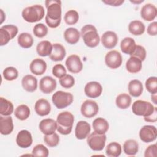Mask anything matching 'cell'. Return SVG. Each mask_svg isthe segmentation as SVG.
Segmentation results:
<instances>
[{"mask_svg":"<svg viewBox=\"0 0 157 157\" xmlns=\"http://www.w3.org/2000/svg\"><path fill=\"white\" fill-rule=\"evenodd\" d=\"M47 8L45 22L51 28H57L61 21V1L59 0H47L45 1Z\"/></svg>","mask_w":157,"mask_h":157,"instance_id":"cell-1","label":"cell"},{"mask_svg":"<svg viewBox=\"0 0 157 157\" xmlns=\"http://www.w3.org/2000/svg\"><path fill=\"white\" fill-rule=\"evenodd\" d=\"M80 36L85 44L90 48L97 47L100 42V37L97 29L92 25H86L81 29Z\"/></svg>","mask_w":157,"mask_h":157,"instance_id":"cell-2","label":"cell"},{"mask_svg":"<svg viewBox=\"0 0 157 157\" xmlns=\"http://www.w3.org/2000/svg\"><path fill=\"white\" fill-rule=\"evenodd\" d=\"M74 117L72 113L64 111L59 113L56 118L57 131L61 134H69L72 129Z\"/></svg>","mask_w":157,"mask_h":157,"instance_id":"cell-3","label":"cell"},{"mask_svg":"<svg viewBox=\"0 0 157 157\" xmlns=\"http://www.w3.org/2000/svg\"><path fill=\"white\" fill-rule=\"evenodd\" d=\"M23 18L27 22L35 23L41 20L45 15V10L42 6L35 4L25 8L21 12Z\"/></svg>","mask_w":157,"mask_h":157,"instance_id":"cell-4","label":"cell"},{"mask_svg":"<svg viewBox=\"0 0 157 157\" xmlns=\"http://www.w3.org/2000/svg\"><path fill=\"white\" fill-rule=\"evenodd\" d=\"M156 107L147 101L137 100L132 104V111L134 114L137 116L148 117L151 115Z\"/></svg>","mask_w":157,"mask_h":157,"instance_id":"cell-5","label":"cell"},{"mask_svg":"<svg viewBox=\"0 0 157 157\" xmlns=\"http://www.w3.org/2000/svg\"><path fill=\"white\" fill-rule=\"evenodd\" d=\"M74 100L73 95L69 92L58 91L52 97V101L55 107L59 109L66 108L70 105Z\"/></svg>","mask_w":157,"mask_h":157,"instance_id":"cell-6","label":"cell"},{"mask_svg":"<svg viewBox=\"0 0 157 157\" xmlns=\"http://www.w3.org/2000/svg\"><path fill=\"white\" fill-rule=\"evenodd\" d=\"M87 144L89 147L94 151H101L105 145L106 135L99 134L95 131L87 136Z\"/></svg>","mask_w":157,"mask_h":157,"instance_id":"cell-7","label":"cell"},{"mask_svg":"<svg viewBox=\"0 0 157 157\" xmlns=\"http://www.w3.org/2000/svg\"><path fill=\"white\" fill-rule=\"evenodd\" d=\"M18 29L13 25H4L0 28V45H6L17 34Z\"/></svg>","mask_w":157,"mask_h":157,"instance_id":"cell-8","label":"cell"},{"mask_svg":"<svg viewBox=\"0 0 157 157\" xmlns=\"http://www.w3.org/2000/svg\"><path fill=\"white\" fill-rule=\"evenodd\" d=\"M122 56L117 50H110L105 56V63L110 69H117L122 64Z\"/></svg>","mask_w":157,"mask_h":157,"instance_id":"cell-9","label":"cell"},{"mask_svg":"<svg viewBox=\"0 0 157 157\" xmlns=\"http://www.w3.org/2000/svg\"><path fill=\"white\" fill-rule=\"evenodd\" d=\"M99 111V106L96 102L93 100L87 99L85 101L80 108V112L83 116L86 118H92L97 115Z\"/></svg>","mask_w":157,"mask_h":157,"instance_id":"cell-10","label":"cell"},{"mask_svg":"<svg viewBox=\"0 0 157 157\" xmlns=\"http://www.w3.org/2000/svg\"><path fill=\"white\" fill-rule=\"evenodd\" d=\"M139 135L142 142L145 143L151 142L156 139V128L153 125H145L140 129Z\"/></svg>","mask_w":157,"mask_h":157,"instance_id":"cell-11","label":"cell"},{"mask_svg":"<svg viewBox=\"0 0 157 157\" xmlns=\"http://www.w3.org/2000/svg\"><path fill=\"white\" fill-rule=\"evenodd\" d=\"M67 70L72 73L77 74L83 69V64L80 56L77 55H69L65 62Z\"/></svg>","mask_w":157,"mask_h":157,"instance_id":"cell-12","label":"cell"},{"mask_svg":"<svg viewBox=\"0 0 157 157\" xmlns=\"http://www.w3.org/2000/svg\"><path fill=\"white\" fill-rule=\"evenodd\" d=\"M86 96L90 98H96L101 96L102 92V85L98 82L92 81L87 83L84 88Z\"/></svg>","mask_w":157,"mask_h":157,"instance_id":"cell-13","label":"cell"},{"mask_svg":"<svg viewBox=\"0 0 157 157\" xmlns=\"http://www.w3.org/2000/svg\"><path fill=\"white\" fill-rule=\"evenodd\" d=\"M16 142L20 148H26L29 147L33 143V137L31 132L26 129L19 131L16 137Z\"/></svg>","mask_w":157,"mask_h":157,"instance_id":"cell-14","label":"cell"},{"mask_svg":"<svg viewBox=\"0 0 157 157\" xmlns=\"http://www.w3.org/2000/svg\"><path fill=\"white\" fill-rule=\"evenodd\" d=\"M56 81L50 76H45L39 82V89L43 93H51L56 89Z\"/></svg>","mask_w":157,"mask_h":157,"instance_id":"cell-15","label":"cell"},{"mask_svg":"<svg viewBox=\"0 0 157 157\" xmlns=\"http://www.w3.org/2000/svg\"><path fill=\"white\" fill-rule=\"evenodd\" d=\"M101 42L103 46L108 49L114 48L118 43V37L117 34L112 31H105L101 37Z\"/></svg>","mask_w":157,"mask_h":157,"instance_id":"cell-16","label":"cell"},{"mask_svg":"<svg viewBox=\"0 0 157 157\" xmlns=\"http://www.w3.org/2000/svg\"><path fill=\"white\" fill-rule=\"evenodd\" d=\"M40 131L45 135L53 134L57 129L56 121L52 118H45L42 120L39 124Z\"/></svg>","mask_w":157,"mask_h":157,"instance_id":"cell-17","label":"cell"},{"mask_svg":"<svg viewBox=\"0 0 157 157\" xmlns=\"http://www.w3.org/2000/svg\"><path fill=\"white\" fill-rule=\"evenodd\" d=\"M156 15L157 9L155 5L147 3L142 6L140 10V16L143 20L151 21L156 18Z\"/></svg>","mask_w":157,"mask_h":157,"instance_id":"cell-18","label":"cell"},{"mask_svg":"<svg viewBox=\"0 0 157 157\" xmlns=\"http://www.w3.org/2000/svg\"><path fill=\"white\" fill-rule=\"evenodd\" d=\"M91 131L90 124L86 121H79L75 126V135L77 139L82 140L87 137Z\"/></svg>","mask_w":157,"mask_h":157,"instance_id":"cell-19","label":"cell"},{"mask_svg":"<svg viewBox=\"0 0 157 157\" xmlns=\"http://www.w3.org/2000/svg\"><path fill=\"white\" fill-rule=\"evenodd\" d=\"M34 110L38 115L41 117L46 116L48 115L51 111V105L47 99L41 98L36 102Z\"/></svg>","mask_w":157,"mask_h":157,"instance_id":"cell-20","label":"cell"},{"mask_svg":"<svg viewBox=\"0 0 157 157\" xmlns=\"http://www.w3.org/2000/svg\"><path fill=\"white\" fill-rule=\"evenodd\" d=\"M13 123L12 117L0 116V132L2 135H9L13 130Z\"/></svg>","mask_w":157,"mask_h":157,"instance_id":"cell-21","label":"cell"},{"mask_svg":"<svg viewBox=\"0 0 157 157\" xmlns=\"http://www.w3.org/2000/svg\"><path fill=\"white\" fill-rule=\"evenodd\" d=\"M29 69L33 74L36 75H42L47 69L46 62L42 59L36 58L31 62Z\"/></svg>","mask_w":157,"mask_h":157,"instance_id":"cell-22","label":"cell"},{"mask_svg":"<svg viewBox=\"0 0 157 157\" xmlns=\"http://www.w3.org/2000/svg\"><path fill=\"white\" fill-rule=\"evenodd\" d=\"M21 85L26 91L34 92L37 88V79L33 75H26L22 78Z\"/></svg>","mask_w":157,"mask_h":157,"instance_id":"cell-23","label":"cell"},{"mask_svg":"<svg viewBox=\"0 0 157 157\" xmlns=\"http://www.w3.org/2000/svg\"><path fill=\"white\" fill-rule=\"evenodd\" d=\"M66 50L64 46L58 43L53 44V48L49 58L53 61H61L66 56Z\"/></svg>","mask_w":157,"mask_h":157,"instance_id":"cell-24","label":"cell"},{"mask_svg":"<svg viewBox=\"0 0 157 157\" xmlns=\"http://www.w3.org/2000/svg\"><path fill=\"white\" fill-rule=\"evenodd\" d=\"M80 33L75 28H67L64 33V38L69 44H75L80 39Z\"/></svg>","mask_w":157,"mask_h":157,"instance_id":"cell-25","label":"cell"},{"mask_svg":"<svg viewBox=\"0 0 157 157\" xmlns=\"http://www.w3.org/2000/svg\"><path fill=\"white\" fill-rule=\"evenodd\" d=\"M136 47L135 40L132 37H124L120 43V48L123 53L131 55Z\"/></svg>","mask_w":157,"mask_h":157,"instance_id":"cell-26","label":"cell"},{"mask_svg":"<svg viewBox=\"0 0 157 157\" xmlns=\"http://www.w3.org/2000/svg\"><path fill=\"white\" fill-rule=\"evenodd\" d=\"M142 61L139 58L131 56L126 63L127 71L131 74H136L140 72L142 67Z\"/></svg>","mask_w":157,"mask_h":157,"instance_id":"cell-27","label":"cell"},{"mask_svg":"<svg viewBox=\"0 0 157 157\" xmlns=\"http://www.w3.org/2000/svg\"><path fill=\"white\" fill-rule=\"evenodd\" d=\"M128 91L129 94L133 97L140 96L143 92L142 82L137 79L131 80L128 83Z\"/></svg>","mask_w":157,"mask_h":157,"instance_id":"cell-28","label":"cell"},{"mask_svg":"<svg viewBox=\"0 0 157 157\" xmlns=\"http://www.w3.org/2000/svg\"><path fill=\"white\" fill-rule=\"evenodd\" d=\"M92 126L94 131L99 134H105L109 128L108 121L101 117L94 119L93 121Z\"/></svg>","mask_w":157,"mask_h":157,"instance_id":"cell-29","label":"cell"},{"mask_svg":"<svg viewBox=\"0 0 157 157\" xmlns=\"http://www.w3.org/2000/svg\"><path fill=\"white\" fill-rule=\"evenodd\" d=\"M53 44L48 40H42L38 43L36 47V52L40 56H49L52 51Z\"/></svg>","mask_w":157,"mask_h":157,"instance_id":"cell-30","label":"cell"},{"mask_svg":"<svg viewBox=\"0 0 157 157\" xmlns=\"http://www.w3.org/2000/svg\"><path fill=\"white\" fill-rule=\"evenodd\" d=\"M123 151L128 156H134L139 151V144L134 139H128L123 144Z\"/></svg>","mask_w":157,"mask_h":157,"instance_id":"cell-31","label":"cell"},{"mask_svg":"<svg viewBox=\"0 0 157 157\" xmlns=\"http://www.w3.org/2000/svg\"><path fill=\"white\" fill-rule=\"evenodd\" d=\"M144 24L140 20H133L128 25L129 33L134 36H140L145 32Z\"/></svg>","mask_w":157,"mask_h":157,"instance_id":"cell-32","label":"cell"},{"mask_svg":"<svg viewBox=\"0 0 157 157\" xmlns=\"http://www.w3.org/2000/svg\"><path fill=\"white\" fill-rule=\"evenodd\" d=\"M17 42L21 47L23 48H29L32 47L34 39L29 33H22L18 35Z\"/></svg>","mask_w":157,"mask_h":157,"instance_id":"cell-33","label":"cell"},{"mask_svg":"<svg viewBox=\"0 0 157 157\" xmlns=\"http://www.w3.org/2000/svg\"><path fill=\"white\" fill-rule=\"evenodd\" d=\"M13 105L10 101L3 97L0 98V114L3 116L10 115L13 112Z\"/></svg>","mask_w":157,"mask_h":157,"instance_id":"cell-34","label":"cell"},{"mask_svg":"<svg viewBox=\"0 0 157 157\" xmlns=\"http://www.w3.org/2000/svg\"><path fill=\"white\" fill-rule=\"evenodd\" d=\"M131 98L128 94L121 93L116 98L115 104L118 108L121 109H126L131 105Z\"/></svg>","mask_w":157,"mask_h":157,"instance_id":"cell-35","label":"cell"},{"mask_svg":"<svg viewBox=\"0 0 157 157\" xmlns=\"http://www.w3.org/2000/svg\"><path fill=\"white\" fill-rule=\"evenodd\" d=\"M106 155L110 157H118L121 153V146L117 142H110L105 149Z\"/></svg>","mask_w":157,"mask_h":157,"instance_id":"cell-36","label":"cell"},{"mask_svg":"<svg viewBox=\"0 0 157 157\" xmlns=\"http://www.w3.org/2000/svg\"><path fill=\"white\" fill-rule=\"evenodd\" d=\"M14 115L18 120H25L30 115V109L28 105L25 104H21L15 109Z\"/></svg>","mask_w":157,"mask_h":157,"instance_id":"cell-37","label":"cell"},{"mask_svg":"<svg viewBox=\"0 0 157 157\" xmlns=\"http://www.w3.org/2000/svg\"><path fill=\"white\" fill-rule=\"evenodd\" d=\"M64 21L67 25H73L77 23L79 19L78 13L75 10H69L64 15Z\"/></svg>","mask_w":157,"mask_h":157,"instance_id":"cell-38","label":"cell"},{"mask_svg":"<svg viewBox=\"0 0 157 157\" xmlns=\"http://www.w3.org/2000/svg\"><path fill=\"white\" fill-rule=\"evenodd\" d=\"M4 78L8 81L15 80L18 76V72L17 69L12 66H9L5 68L2 72Z\"/></svg>","mask_w":157,"mask_h":157,"instance_id":"cell-39","label":"cell"},{"mask_svg":"<svg viewBox=\"0 0 157 157\" xmlns=\"http://www.w3.org/2000/svg\"><path fill=\"white\" fill-rule=\"evenodd\" d=\"M44 142L50 147H55L57 146L59 142V137L55 132L53 134L45 135L44 137Z\"/></svg>","mask_w":157,"mask_h":157,"instance_id":"cell-40","label":"cell"},{"mask_svg":"<svg viewBox=\"0 0 157 157\" xmlns=\"http://www.w3.org/2000/svg\"><path fill=\"white\" fill-rule=\"evenodd\" d=\"M33 34L39 38L45 37L48 33V28L43 23H37L33 28Z\"/></svg>","mask_w":157,"mask_h":157,"instance_id":"cell-41","label":"cell"},{"mask_svg":"<svg viewBox=\"0 0 157 157\" xmlns=\"http://www.w3.org/2000/svg\"><path fill=\"white\" fill-rule=\"evenodd\" d=\"M49 151L48 148L42 144L36 145L32 150V155L35 156L47 157Z\"/></svg>","mask_w":157,"mask_h":157,"instance_id":"cell-42","label":"cell"},{"mask_svg":"<svg viewBox=\"0 0 157 157\" xmlns=\"http://www.w3.org/2000/svg\"><path fill=\"white\" fill-rule=\"evenodd\" d=\"M147 90L151 94L157 93V78L156 77H150L145 81Z\"/></svg>","mask_w":157,"mask_h":157,"instance_id":"cell-43","label":"cell"},{"mask_svg":"<svg viewBox=\"0 0 157 157\" xmlns=\"http://www.w3.org/2000/svg\"><path fill=\"white\" fill-rule=\"evenodd\" d=\"M61 86L64 88H72L75 84L74 78L70 74H66L59 80Z\"/></svg>","mask_w":157,"mask_h":157,"instance_id":"cell-44","label":"cell"},{"mask_svg":"<svg viewBox=\"0 0 157 157\" xmlns=\"http://www.w3.org/2000/svg\"><path fill=\"white\" fill-rule=\"evenodd\" d=\"M52 74L55 77L60 78L66 74V69L63 65L56 64L52 68Z\"/></svg>","mask_w":157,"mask_h":157,"instance_id":"cell-45","label":"cell"},{"mask_svg":"<svg viewBox=\"0 0 157 157\" xmlns=\"http://www.w3.org/2000/svg\"><path fill=\"white\" fill-rule=\"evenodd\" d=\"M147 55V52L145 48L140 45H136V49L134 53L131 55L132 56H135L139 58L142 61H144Z\"/></svg>","mask_w":157,"mask_h":157,"instance_id":"cell-46","label":"cell"},{"mask_svg":"<svg viewBox=\"0 0 157 157\" xmlns=\"http://www.w3.org/2000/svg\"><path fill=\"white\" fill-rule=\"evenodd\" d=\"M157 156V146L156 144L149 145L145 150L144 153L145 157H156Z\"/></svg>","mask_w":157,"mask_h":157,"instance_id":"cell-47","label":"cell"},{"mask_svg":"<svg viewBox=\"0 0 157 157\" xmlns=\"http://www.w3.org/2000/svg\"><path fill=\"white\" fill-rule=\"evenodd\" d=\"M147 32L148 35L155 36L157 34V22L153 21L149 24L147 27Z\"/></svg>","mask_w":157,"mask_h":157,"instance_id":"cell-48","label":"cell"},{"mask_svg":"<svg viewBox=\"0 0 157 157\" xmlns=\"http://www.w3.org/2000/svg\"><path fill=\"white\" fill-rule=\"evenodd\" d=\"M124 2V0H103L102 2L111 6H120Z\"/></svg>","mask_w":157,"mask_h":157,"instance_id":"cell-49","label":"cell"},{"mask_svg":"<svg viewBox=\"0 0 157 157\" xmlns=\"http://www.w3.org/2000/svg\"><path fill=\"white\" fill-rule=\"evenodd\" d=\"M144 119L147 122H156L157 121V108L155 109L151 115L148 117H144Z\"/></svg>","mask_w":157,"mask_h":157,"instance_id":"cell-50","label":"cell"},{"mask_svg":"<svg viewBox=\"0 0 157 157\" xmlns=\"http://www.w3.org/2000/svg\"><path fill=\"white\" fill-rule=\"evenodd\" d=\"M151 99L152 102H153L155 104H157V101H156V93L151 94Z\"/></svg>","mask_w":157,"mask_h":157,"instance_id":"cell-51","label":"cell"},{"mask_svg":"<svg viewBox=\"0 0 157 157\" xmlns=\"http://www.w3.org/2000/svg\"><path fill=\"white\" fill-rule=\"evenodd\" d=\"M4 17H5L4 13L3 10L2 9H1V23H2V22L5 20V18H4Z\"/></svg>","mask_w":157,"mask_h":157,"instance_id":"cell-52","label":"cell"},{"mask_svg":"<svg viewBox=\"0 0 157 157\" xmlns=\"http://www.w3.org/2000/svg\"><path fill=\"white\" fill-rule=\"evenodd\" d=\"M130 2L133 3V4H140L142 2H144V0H130Z\"/></svg>","mask_w":157,"mask_h":157,"instance_id":"cell-53","label":"cell"}]
</instances>
